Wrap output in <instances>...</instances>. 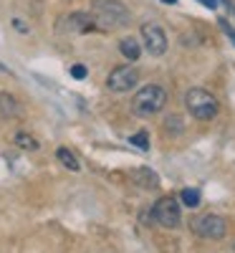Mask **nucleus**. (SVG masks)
Segmentation results:
<instances>
[{
  "label": "nucleus",
  "mask_w": 235,
  "mask_h": 253,
  "mask_svg": "<svg viewBox=\"0 0 235 253\" xmlns=\"http://www.w3.org/2000/svg\"><path fill=\"white\" fill-rule=\"evenodd\" d=\"M91 18L99 31H119L129 26V10L119 0H94L91 3Z\"/></svg>",
  "instance_id": "1"
},
{
  "label": "nucleus",
  "mask_w": 235,
  "mask_h": 253,
  "mask_svg": "<svg viewBox=\"0 0 235 253\" xmlns=\"http://www.w3.org/2000/svg\"><path fill=\"white\" fill-rule=\"evenodd\" d=\"M164 104H167V91L159 86V84H149V86H142L134 94L132 112L137 117H152V114L164 109Z\"/></svg>",
  "instance_id": "2"
},
{
  "label": "nucleus",
  "mask_w": 235,
  "mask_h": 253,
  "mask_svg": "<svg viewBox=\"0 0 235 253\" xmlns=\"http://www.w3.org/2000/svg\"><path fill=\"white\" fill-rule=\"evenodd\" d=\"M185 107H187V112L195 117V119L207 122V119H215L220 104H218V99L212 96L207 89L195 86V89H190V91L185 94Z\"/></svg>",
  "instance_id": "3"
},
{
  "label": "nucleus",
  "mask_w": 235,
  "mask_h": 253,
  "mask_svg": "<svg viewBox=\"0 0 235 253\" xmlns=\"http://www.w3.org/2000/svg\"><path fill=\"white\" fill-rule=\"evenodd\" d=\"M192 233H197L207 241H223L228 233V223H225V218H220L215 213H207V215H200L192 220Z\"/></svg>",
  "instance_id": "4"
},
{
  "label": "nucleus",
  "mask_w": 235,
  "mask_h": 253,
  "mask_svg": "<svg viewBox=\"0 0 235 253\" xmlns=\"http://www.w3.org/2000/svg\"><path fill=\"white\" fill-rule=\"evenodd\" d=\"M152 215H155V220H157L162 228H177V225L182 223L180 203H177L175 198H169V195L155 203V208H152Z\"/></svg>",
  "instance_id": "5"
},
{
  "label": "nucleus",
  "mask_w": 235,
  "mask_h": 253,
  "mask_svg": "<svg viewBox=\"0 0 235 253\" xmlns=\"http://www.w3.org/2000/svg\"><path fill=\"white\" fill-rule=\"evenodd\" d=\"M142 43L149 56H162L167 51V33L159 23H144L142 26Z\"/></svg>",
  "instance_id": "6"
},
{
  "label": "nucleus",
  "mask_w": 235,
  "mask_h": 253,
  "mask_svg": "<svg viewBox=\"0 0 235 253\" xmlns=\"http://www.w3.org/2000/svg\"><path fill=\"white\" fill-rule=\"evenodd\" d=\"M137 81H139V74H137L134 66H117V69L109 74V79H106V86H109V91L121 94V91L134 89Z\"/></svg>",
  "instance_id": "7"
},
{
  "label": "nucleus",
  "mask_w": 235,
  "mask_h": 253,
  "mask_svg": "<svg viewBox=\"0 0 235 253\" xmlns=\"http://www.w3.org/2000/svg\"><path fill=\"white\" fill-rule=\"evenodd\" d=\"M61 33H89L96 31V23L91 13H71V15H63L61 23H58Z\"/></svg>",
  "instance_id": "8"
},
{
  "label": "nucleus",
  "mask_w": 235,
  "mask_h": 253,
  "mask_svg": "<svg viewBox=\"0 0 235 253\" xmlns=\"http://www.w3.org/2000/svg\"><path fill=\"white\" fill-rule=\"evenodd\" d=\"M20 114V104L13 94H0V119H13Z\"/></svg>",
  "instance_id": "9"
},
{
  "label": "nucleus",
  "mask_w": 235,
  "mask_h": 253,
  "mask_svg": "<svg viewBox=\"0 0 235 253\" xmlns=\"http://www.w3.org/2000/svg\"><path fill=\"white\" fill-rule=\"evenodd\" d=\"M119 51L124 53V58L137 61V58H139V53H142V46H139V41H137V38H121Z\"/></svg>",
  "instance_id": "10"
},
{
  "label": "nucleus",
  "mask_w": 235,
  "mask_h": 253,
  "mask_svg": "<svg viewBox=\"0 0 235 253\" xmlns=\"http://www.w3.org/2000/svg\"><path fill=\"white\" fill-rule=\"evenodd\" d=\"M56 157L61 160L63 167H69V170H74V172L78 170V160H76V155H74L71 150H66V147H61V150L56 152Z\"/></svg>",
  "instance_id": "11"
},
{
  "label": "nucleus",
  "mask_w": 235,
  "mask_h": 253,
  "mask_svg": "<svg viewBox=\"0 0 235 253\" xmlns=\"http://www.w3.org/2000/svg\"><path fill=\"white\" fill-rule=\"evenodd\" d=\"M15 144L20 147V150H38V139L33 137V134H26V132H18L15 134Z\"/></svg>",
  "instance_id": "12"
},
{
  "label": "nucleus",
  "mask_w": 235,
  "mask_h": 253,
  "mask_svg": "<svg viewBox=\"0 0 235 253\" xmlns=\"http://www.w3.org/2000/svg\"><path fill=\"white\" fill-rule=\"evenodd\" d=\"M180 200H182L185 208H197L200 205V193H197V190H192V187H185L180 193Z\"/></svg>",
  "instance_id": "13"
},
{
  "label": "nucleus",
  "mask_w": 235,
  "mask_h": 253,
  "mask_svg": "<svg viewBox=\"0 0 235 253\" xmlns=\"http://www.w3.org/2000/svg\"><path fill=\"white\" fill-rule=\"evenodd\" d=\"M132 144H137L139 150H149V139H147V132H137V134H132Z\"/></svg>",
  "instance_id": "14"
},
{
  "label": "nucleus",
  "mask_w": 235,
  "mask_h": 253,
  "mask_svg": "<svg viewBox=\"0 0 235 253\" xmlns=\"http://www.w3.org/2000/svg\"><path fill=\"white\" fill-rule=\"evenodd\" d=\"M71 76H74V79H86V66H81V63L71 66Z\"/></svg>",
  "instance_id": "15"
},
{
  "label": "nucleus",
  "mask_w": 235,
  "mask_h": 253,
  "mask_svg": "<svg viewBox=\"0 0 235 253\" xmlns=\"http://www.w3.org/2000/svg\"><path fill=\"white\" fill-rule=\"evenodd\" d=\"M167 129H182V122H180V117H177V114L167 117Z\"/></svg>",
  "instance_id": "16"
},
{
  "label": "nucleus",
  "mask_w": 235,
  "mask_h": 253,
  "mask_svg": "<svg viewBox=\"0 0 235 253\" xmlns=\"http://www.w3.org/2000/svg\"><path fill=\"white\" fill-rule=\"evenodd\" d=\"M205 8H218V0H200Z\"/></svg>",
  "instance_id": "17"
},
{
  "label": "nucleus",
  "mask_w": 235,
  "mask_h": 253,
  "mask_svg": "<svg viewBox=\"0 0 235 253\" xmlns=\"http://www.w3.org/2000/svg\"><path fill=\"white\" fill-rule=\"evenodd\" d=\"M162 3H167V5H175V3H177V0H162Z\"/></svg>",
  "instance_id": "18"
},
{
  "label": "nucleus",
  "mask_w": 235,
  "mask_h": 253,
  "mask_svg": "<svg viewBox=\"0 0 235 253\" xmlns=\"http://www.w3.org/2000/svg\"><path fill=\"white\" fill-rule=\"evenodd\" d=\"M0 71H5V69H3V66H0Z\"/></svg>",
  "instance_id": "19"
}]
</instances>
